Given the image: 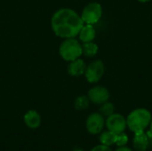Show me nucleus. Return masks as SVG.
Returning <instances> with one entry per match:
<instances>
[{
  "mask_svg": "<svg viewBox=\"0 0 152 151\" xmlns=\"http://www.w3.org/2000/svg\"><path fill=\"white\" fill-rule=\"evenodd\" d=\"M84 24L81 16L70 8L59 9L53 13L51 20L54 34L65 39L78 36Z\"/></svg>",
  "mask_w": 152,
  "mask_h": 151,
  "instance_id": "f257e3e1",
  "label": "nucleus"
},
{
  "mask_svg": "<svg viewBox=\"0 0 152 151\" xmlns=\"http://www.w3.org/2000/svg\"><path fill=\"white\" fill-rule=\"evenodd\" d=\"M152 119L151 113L144 108L134 109L126 117V125L130 131L134 133L145 132L150 126Z\"/></svg>",
  "mask_w": 152,
  "mask_h": 151,
  "instance_id": "f03ea898",
  "label": "nucleus"
},
{
  "mask_svg": "<svg viewBox=\"0 0 152 151\" xmlns=\"http://www.w3.org/2000/svg\"><path fill=\"white\" fill-rule=\"evenodd\" d=\"M61 57L67 61H72L82 55V44L75 37L66 38L60 45Z\"/></svg>",
  "mask_w": 152,
  "mask_h": 151,
  "instance_id": "7ed1b4c3",
  "label": "nucleus"
},
{
  "mask_svg": "<svg viewBox=\"0 0 152 151\" xmlns=\"http://www.w3.org/2000/svg\"><path fill=\"white\" fill-rule=\"evenodd\" d=\"M80 16L84 23L94 25L101 20L102 16V7L101 4L97 2L89 3L85 6Z\"/></svg>",
  "mask_w": 152,
  "mask_h": 151,
  "instance_id": "20e7f679",
  "label": "nucleus"
},
{
  "mask_svg": "<svg viewBox=\"0 0 152 151\" xmlns=\"http://www.w3.org/2000/svg\"><path fill=\"white\" fill-rule=\"evenodd\" d=\"M105 72V66L102 61L96 60L86 66L85 76L88 83L95 84L99 82Z\"/></svg>",
  "mask_w": 152,
  "mask_h": 151,
  "instance_id": "39448f33",
  "label": "nucleus"
},
{
  "mask_svg": "<svg viewBox=\"0 0 152 151\" xmlns=\"http://www.w3.org/2000/svg\"><path fill=\"white\" fill-rule=\"evenodd\" d=\"M105 126L107 127V130L116 134H119L124 133L127 127L126 118L119 113H113L110 117H106Z\"/></svg>",
  "mask_w": 152,
  "mask_h": 151,
  "instance_id": "423d86ee",
  "label": "nucleus"
},
{
  "mask_svg": "<svg viewBox=\"0 0 152 151\" xmlns=\"http://www.w3.org/2000/svg\"><path fill=\"white\" fill-rule=\"evenodd\" d=\"M105 126V118L99 112L90 114L86 121V128L90 134L96 135L102 132Z\"/></svg>",
  "mask_w": 152,
  "mask_h": 151,
  "instance_id": "0eeeda50",
  "label": "nucleus"
},
{
  "mask_svg": "<svg viewBox=\"0 0 152 151\" xmlns=\"http://www.w3.org/2000/svg\"><path fill=\"white\" fill-rule=\"evenodd\" d=\"M87 96L91 102L97 105H102L110 100V93L106 87L102 85H96L92 87L88 91Z\"/></svg>",
  "mask_w": 152,
  "mask_h": 151,
  "instance_id": "6e6552de",
  "label": "nucleus"
},
{
  "mask_svg": "<svg viewBox=\"0 0 152 151\" xmlns=\"http://www.w3.org/2000/svg\"><path fill=\"white\" fill-rule=\"evenodd\" d=\"M151 145V140L148 133L145 132H141L134 133L133 139V146L137 151H146Z\"/></svg>",
  "mask_w": 152,
  "mask_h": 151,
  "instance_id": "1a4fd4ad",
  "label": "nucleus"
},
{
  "mask_svg": "<svg viewBox=\"0 0 152 151\" xmlns=\"http://www.w3.org/2000/svg\"><path fill=\"white\" fill-rule=\"evenodd\" d=\"M70 63L68 66V72L72 77H80L85 74L86 64L84 60L77 58L72 61H69Z\"/></svg>",
  "mask_w": 152,
  "mask_h": 151,
  "instance_id": "9d476101",
  "label": "nucleus"
},
{
  "mask_svg": "<svg viewBox=\"0 0 152 151\" xmlns=\"http://www.w3.org/2000/svg\"><path fill=\"white\" fill-rule=\"evenodd\" d=\"M24 123L30 129H37L41 125V116L34 109L28 110L24 115Z\"/></svg>",
  "mask_w": 152,
  "mask_h": 151,
  "instance_id": "9b49d317",
  "label": "nucleus"
},
{
  "mask_svg": "<svg viewBox=\"0 0 152 151\" xmlns=\"http://www.w3.org/2000/svg\"><path fill=\"white\" fill-rule=\"evenodd\" d=\"M78 36H79L80 41L83 43L93 42L96 36V31L93 25L84 24V26L82 27L81 30L78 33Z\"/></svg>",
  "mask_w": 152,
  "mask_h": 151,
  "instance_id": "f8f14e48",
  "label": "nucleus"
},
{
  "mask_svg": "<svg viewBox=\"0 0 152 151\" xmlns=\"http://www.w3.org/2000/svg\"><path fill=\"white\" fill-rule=\"evenodd\" d=\"M117 135L116 133L107 130L104 132H102L99 137V141L101 142V144L106 145V146H112L114 144H116L117 142Z\"/></svg>",
  "mask_w": 152,
  "mask_h": 151,
  "instance_id": "ddd939ff",
  "label": "nucleus"
},
{
  "mask_svg": "<svg viewBox=\"0 0 152 151\" xmlns=\"http://www.w3.org/2000/svg\"><path fill=\"white\" fill-rule=\"evenodd\" d=\"M99 47L94 42L83 43L82 44V54L86 57H94L98 53Z\"/></svg>",
  "mask_w": 152,
  "mask_h": 151,
  "instance_id": "4468645a",
  "label": "nucleus"
},
{
  "mask_svg": "<svg viewBox=\"0 0 152 151\" xmlns=\"http://www.w3.org/2000/svg\"><path fill=\"white\" fill-rule=\"evenodd\" d=\"M89 104H90V100L88 96L80 95L75 100L74 106L77 110H85L89 107Z\"/></svg>",
  "mask_w": 152,
  "mask_h": 151,
  "instance_id": "2eb2a0df",
  "label": "nucleus"
},
{
  "mask_svg": "<svg viewBox=\"0 0 152 151\" xmlns=\"http://www.w3.org/2000/svg\"><path fill=\"white\" fill-rule=\"evenodd\" d=\"M99 113L101 115H102L104 117H108L110 115H112L113 113H115V106L113 105V103H111L108 101L101 105Z\"/></svg>",
  "mask_w": 152,
  "mask_h": 151,
  "instance_id": "dca6fc26",
  "label": "nucleus"
},
{
  "mask_svg": "<svg viewBox=\"0 0 152 151\" xmlns=\"http://www.w3.org/2000/svg\"><path fill=\"white\" fill-rule=\"evenodd\" d=\"M127 142H128V136L125 133H121L117 135V142H116V144L118 145V147L126 146L127 144Z\"/></svg>",
  "mask_w": 152,
  "mask_h": 151,
  "instance_id": "f3484780",
  "label": "nucleus"
},
{
  "mask_svg": "<svg viewBox=\"0 0 152 151\" xmlns=\"http://www.w3.org/2000/svg\"><path fill=\"white\" fill-rule=\"evenodd\" d=\"M91 151H112L110 147L109 146H106V145H103V144H100V145H97L95 147H94Z\"/></svg>",
  "mask_w": 152,
  "mask_h": 151,
  "instance_id": "a211bd4d",
  "label": "nucleus"
},
{
  "mask_svg": "<svg viewBox=\"0 0 152 151\" xmlns=\"http://www.w3.org/2000/svg\"><path fill=\"white\" fill-rule=\"evenodd\" d=\"M115 151H133V150L129 147H127L126 145V146H121V147H118Z\"/></svg>",
  "mask_w": 152,
  "mask_h": 151,
  "instance_id": "6ab92c4d",
  "label": "nucleus"
},
{
  "mask_svg": "<svg viewBox=\"0 0 152 151\" xmlns=\"http://www.w3.org/2000/svg\"><path fill=\"white\" fill-rule=\"evenodd\" d=\"M150 131L148 132V135L149 136H151L152 138V119H151V124H150Z\"/></svg>",
  "mask_w": 152,
  "mask_h": 151,
  "instance_id": "aec40b11",
  "label": "nucleus"
},
{
  "mask_svg": "<svg viewBox=\"0 0 152 151\" xmlns=\"http://www.w3.org/2000/svg\"><path fill=\"white\" fill-rule=\"evenodd\" d=\"M137 1L140 2V3H143V4H144V3H148V2L151 1V0H137Z\"/></svg>",
  "mask_w": 152,
  "mask_h": 151,
  "instance_id": "412c9836",
  "label": "nucleus"
},
{
  "mask_svg": "<svg viewBox=\"0 0 152 151\" xmlns=\"http://www.w3.org/2000/svg\"><path fill=\"white\" fill-rule=\"evenodd\" d=\"M73 151H84L83 150H79V149H77V150H75Z\"/></svg>",
  "mask_w": 152,
  "mask_h": 151,
  "instance_id": "4be33fe9",
  "label": "nucleus"
}]
</instances>
